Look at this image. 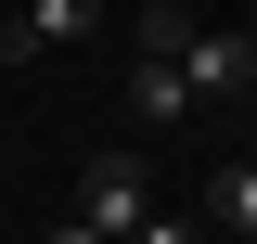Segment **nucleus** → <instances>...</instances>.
Returning a JSON list of instances; mask_svg holds the SVG:
<instances>
[{
	"label": "nucleus",
	"mask_w": 257,
	"mask_h": 244,
	"mask_svg": "<svg viewBox=\"0 0 257 244\" xmlns=\"http://www.w3.org/2000/svg\"><path fill=\"white\" fill-rule=\"evenodd\" d=\"M52 244H103V231H77V218H52Z\"/></svg>",
	"instance_id": "0eeeda50"
},
{
	"label": "nucleus",
	"mask_w": 257,
	"mask_h": 244,
	"mask_svg": "<svg viewBox=\"0 0 257 244\" xmlns=\"http://www.w3.org/2000/svg\"><path fill=\"white\" fill-rule=\"evenodd\" d=\"M90 26H103V0H26L13 39H0V64H39V52H64V39H90Z\"/></svg>",
	"instance_id": "7ed1b4c3"
},
{
	"label": "nucleus",
	"mask_w": 257,
	"mask_h": 244,
	"mask_svg": "<svg viewBox=\"0 0 257 244\" xmlns=\"http://www.w3.org/2000/svg\"><path fill=\"white\" fill-rule=\"evenodd\" d=\"M167 64L193 77V103H244V90H257V39H244V26H180Z\"/></svg>",
	"instance_id": "f03ea898"
},
{
	"label": "nucleus",
	"mask_w": 257,
	"mask_h": 244,
	"mask_svg": "<svg viewBox=\"0 0 257 244\" xmlns=\"http://www.w3.org/2000/svg\"><path fill=\"white\" fill-rule=\"evenodd\" d=\"M128 244H206V231H193V218H167V206H155V218H142V231H128Z\"/></svg>",
	"instance_id": "423d86ee"
},
{
	"label": "nucleus",
	"mask_w": 257,
	"mask_h": 244,
	"mask_svg": "<svg viewBox=\"0 0 257 244\" xmlns=\"http://www.w3.org/2000/svg\"><path fill=\"white\" fill-rule=\"evenodd\" d=\"M142 218H155V180H142V154H90V180H77V231L128 244Z\"/></svg>",
	"instance_id": "f257e3e1"
},
{
	"label": "nucleus",
	"mask_w": 257,
	"mask_h": 244,
	"mask_svg": "<svg viewBox=\"0 0 257 244\" xmlns=\"http://www.w3.org/2000/svg\"><path fill=\"white\" fill-rule=\"evenodd\" d=\"M219 231L257 244V167H219Z\"/></svg>",
	"instance_id": "39448f33"
},
{
	"label": "nucleus",
	"mask_w": 257,
	"mask_h": 244,
	"mask_svg": "<svg viewBox=\"0 0 257 244\" xmlns=\"http://www.w3.org/2000/svg\"><path fill=\"white\" fill-rule=\"evenodd\" d=\"M244 39H257V0H244Z\"/></svg>",
	"instance_id": "6e6552de"
},
{
	"label": "nucleus",
	"mask_w": 257,
	"mask_h": 244,
	"mask_svg": "<svg viewBox=\"0 0 257 244\" xmlns=\"http://www.w3.org/2000/svg\"><path fill=\"white\" fill-rule=\"evenodd\" d=\"M128 116H142V129H180V116H193V77H180V64L155 52L142 77H128Z\"/></svg>",
	"instance_id": "20e7f679"
}]
</instances>
